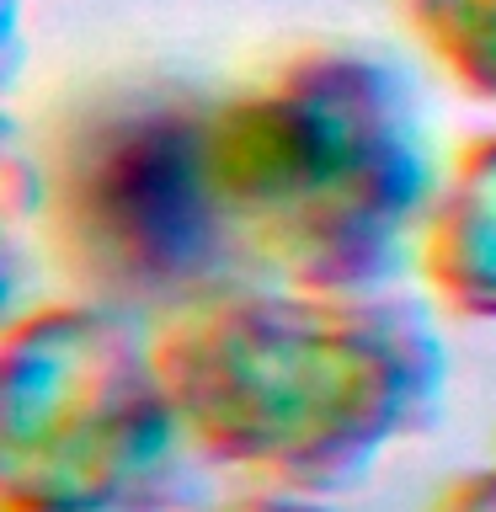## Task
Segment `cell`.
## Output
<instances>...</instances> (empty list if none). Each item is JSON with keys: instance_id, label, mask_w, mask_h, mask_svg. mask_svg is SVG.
<instances>
[{"instance_id": "1", "label": "cell", "mask_w": 496, "mask_h": 512, "mask_svg": "<svg viewBox=\"0 0 496 512\" xmlns=\"http://www.w3.org/2000/svg\"><path fill=\"white\" fill-rule=\"evenodd\" d=\"M150 342L198 459L262 491L336 496L443 411L438 331L384 288L240 278L150 320Z\"/></svg>"}, {"instance_id": "2", "label": "cell", "mask_w": 496, "mask_h": 512, "mask_svg": "<svg viewBox=\"0 0 496 512\" xmlns=\"http://www.w3.org/2000/svg\"><path fill=\"white\" fill-rule=\"evenodd\" d=\"M208 166L251 272L288 288H384L438 192L406 75L336 43L214 91Z\"/></svg>"}, {"instance_id": "3", "label": "cell", "mask_w": 496, "mask_h": 512, "mask_svg": "<svg viewBox=\"0 0 496 512\" xmlns=\"http://www.w3.org/2000/svg\"><path fill=\"white\" fill-rule=\"evenodd\" d=\"M214 91L176 80L107 86L38 144L32 214L54 267L86 304L160 320L256 278L208 166Z\"/></svg>"}, {"instance_id": "4", "label": "cell", "mask_w": 496, "mask_h": 512, "mask_svg": "<svg viewBox=\"0 0 496 512\" xmlns=\"http://www.w3.org/2000/svg\"><path fill=\"white\" fill-rule=\"evenodd\" d=\"M0 427V512H182L203 464L150 326L86 299L11 320Z\"/></svg>"}, {"instance_id": "5", "label": "cell", "mask_w": 496, "mask_h": 512, "mask_svg": "<svg viewBox=\"0 0 496 512\" xmlns=\"http://www.w3.org/2000/svg\"><path fill=\"white\" fill-rule=\"evenodd\" d=\"M427 288L448 310L496 320V139L459 150L416 230Z\"/></svg>"}, {"instance_id": "6", "label": "cell", "mask_w": 496, "mask_h": 512, "mask_svg": "<svg viewBox=\"0 0 496 512\" xmlns=\"http://www.w3.org/2000/svg\"><path fill=\"white\" fill-rule=\"evenodd\" d=\"M411 22L464 91L496 96V0H411Z\"/></svg>"}, {"instance_id": "7", "label": "cell", "mask_w": 496, "mask_h": 512, "mask_svg": "<svg viewBox=\"0 0 496 512\" xmlns=\"http://www.w3.org/2000/svg\"><path fill=\"white\" fill-rule=\"evenodd\" d=\"M422 512H496V454L480 470H464L459 480H448Z\"/></svg>"}, {"instance_id": "8", "label": "cell", "mask_w": 496, "mask_h": 512, "mask_svg": "<svg viewBox=\"0 0 496 512\" xmlns=\"http://www.w3.org/2000/svg\"><path fill=\"white\" fill-rule=\"evenodd\" d=\"M219 512H331L326 496H294V491H262L251 502H235V507H219Z\"/></svg>"}]
</instances>
